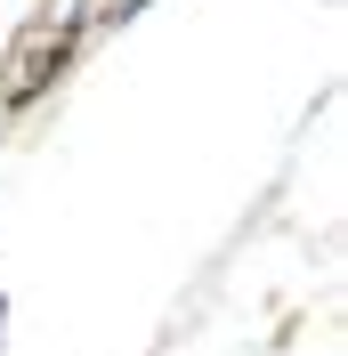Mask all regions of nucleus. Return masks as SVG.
I'll return each instance as SVG.
<instances>
[{
    "label": "nucleus",
    "instance_id": "nucleus-1",
    "mask_svg": "<svg viewBox=\"0 0 348 356\" xmlns=\"http://www.w3.org/2000/svg\"><path fill=\"white\" fill-rule=\"evenodd\" d=\"M65 41H73V0L57 8V17H41L33 33H24V57H17V73H8V106H24V97L41 89V73L65 65Z\"/></svg>",
    "mask_w": 348,
    "mask_h": 356
},
{
    "label": "nucleus",
    "instance_id": "nucleus-2",
    "mask_svg": "<svg viewBox=\"0 0 348 356\" xmlns=\"http://www.w3.org/2000/svg\"><path fill=\"white\" fill-rule=\"evenodd\" d=\"M138 8H146V0H106V17L122 24V17H138Z\"/></svg>",
    "mask_w": 348,
    "mask_h": 356
}]
</instances>
